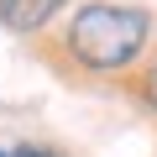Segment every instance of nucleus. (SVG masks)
Returning a JSON list of instances; mask_svg holds the SVG:
<instances>
[{
    "instance_id": "obj_1",
    "label": "nucleus",
    "mask_w": 157,
    "mask_h": 157,
    "mask_svg": "<svg viewBox=\"0 0 157 157\" xmlns=\"http://www.w3.org/2000/svg\"><path fill=\"white\" fill-rule=\"evenodd\" d=\"M152 37V16L131 6H84L68 26V47L89 68H121L131 63Z\"/></svg>"
},
{
    "instance_id": "obj_2",
    "label": "nucleus",
    "mask_w": 157,
    "mask_h": 157,
    "mask_svg": "<svg viewBox=\"0 0 157 157\" xmlns=\"http://www.w3.org/2000/svg\"><path fill=\"white\" fill-rule=\"evenodd\" d=\"M58 6H63V0H11V6H6V21H11L16 32H37Z\"/></svg>"
},
{
    "instance_id": "obj_3",
    "label": "nucleus",
    "mask_w": 157,
    "mask_h": 157,
    "mask_svg": "<svg viewBox=\"0 0 157 157\" xmlns=\"http://www.w3.org/2000/svg\"><path fill=\"white\" fill-rule=\"evenodd\" d=\"M0 157H52V152H42V147H16V152H0Z\"/></svg>"
},
{
    "instance_id": "obj_4",
    "label": "nucleus",
    "mask_w": 157,
    "mask_h": 157,
    "mask_svg": "<svg viewBox=\"0 0 157 157\" xmlns=\"http://www.w3.org/2000/svg\"><path fill=\"white\" fill-rule=\"evenodd\" d=\"M147 100L157 105V63H152V73H147Z\"/></svg>"
},
{
    "instance_id": "obj_5",
    "label": "nucleus",
    "mask_w": 157,
    "mask_h": 157,
    "mask_svg": "<svg viewBox=\"0 0 157 157\" xmlns=\"http://www.w3.org/2000/svg\"><path fill=\"white\" fill-rule=\"evenodd\" d=\"M6 6H11V0H0V16H6Z\"/></svg>"
}]
</instances>
